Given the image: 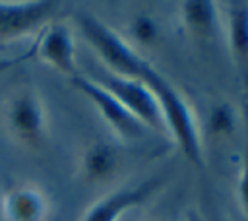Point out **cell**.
Instances as JSON below:
<instances>
[{"label":"cell","mask_w":248,"mask_h":221,"mask_svg":"<svg viewBox=\"0 0 248 221\" xmlns=\"http://www.w3.org/2000/svg\"><path fill=\"white\" fill-rule=\"evenodd\" d=\"M140 81H143L153 91V95L159 103V109H161L165 130L170 132V136L174 138L180 151L196 167H202L203 165L202 140H200V132H198V124L194 120L192 109H190L188 101L184 99V95L165 76H161L153 66H149L143 72Z\"/></svg>","instance_id":"cell-1"},{"label":"cell","mask_w":248,"mask_h":221,"mask_svg":"<svg viewBox=\"0 0 248 221\" xmlns=\"http://www.w3.org/2000/svg\"><path fill=\"white\" fill-rule=\"evenodd\" d=\"M78 27L83 39L93 47V50L99 54L105 66L112 70L114 76L140 81L149 62L143 60L116 31H112L101 19L85 12L78 14Z\"/></svg>","instance_id":"cell-2"},{"label":"cell","mask_w":248,"mask_h":221,"mask_svg":"<svg viewBox=\"0 0 248 221\" xmlns=\"http://www.w3.org/2000/svg\"><path fill=\"white\" fill-rule=\"evenodd\" d=\"M2 122L6 134L27 149L43 147L46 140V107L35 89L23 87L14 91L2 110Z\"/></svg>","instance_id":"cell-3"},{"label":"cell","mask_w":248,"mask_h":221,"mask_svg":"<svg viewBox=\"0 0 248 221\" xmlns=\"http://www.w3.org/2000/svg\"><path fill=\"white\" fill-rule=\"evenodd\" d=\"M70 81L76 91H79L85 99H89L93 103V107L99 110L103 120L112 128V132L118 138H122L124 142H134V140H141L145 136V126L134 114H130L124 109V105L118 99H114L95 79L76 74L74 78H70Z\"/></svg>","instance_id":"cell-4"},{"label":"cell","mask_w":248,"mask_h":221,"mask_svg":"<svg viewBox=\"0 0 248 221\" xmlns=\"http://www.w3.org/2000/svg\"><path fill=\"white\" fill-rule=\"evenodd\" d=\"M99 85H103L114 99H118L124 109L134 114L145 128L153 130H165V122L161 116L159 103L153 95V91L138 79H128L120 76H105L101 79H95Z\"/></svg>","instance_id":"cell-5"},{"label":"cell","mask_w":248,"mask_h":221,"mask_svg":"<svg viewBox=\"0 0 248 221\" xmlns=\"http://www.w3.org/2000/svg\"><path fill=\"white\" fill-rule=\"evenodd\" d=\"M56 8L52 0H0V41H16L46 27Z\"/></svg>","instance_id":"cell-6"},{"label":"cell","mask_w":248,"mask_h":221,"mask_svg":"<svg viewBox=\"0 0 248 221\" xmlns=\"http://www.w3.org/2000/svg\"><path fill=\"white\" fill-rule=\"evenodd\" d=\"M161 178H145L136 184L120 186L93 202L81 215V221H118L128 209L147 202L159 188Z\"/></svg>","instance_id":"cell-7"},{"label":"cell","mask_w":248,"mask_h":221,"mask_svg":"<svg viewBox=\"0 0 248 221\" xmlns=\"http://www.w3.org/2000/svg\"><path fill=\"white\" fill-rule=\"evenodd\" d=\"M37 54L45 64L68 78H74L78 74L74 35L64 23H48L45 27L39 39Z\"/></svg>","instance_id":"cell-8"},{"label":"cell","mask_w":248,"mask_h":221,"mask_svg":"<svg viewBox=\"0 0 248 221\" xmlns=\"http://www.w3.org/2000/svg\"><path fill=\"white\" fill-rule=\"evenodd\" d=\"M48 209L46 194L29 182L16 184L2 196L4 221H46Z\"/></svg>","instance_id":"cell-9"},{"label":"cell","mask_w":248,"mask_h":221,"mask_svg":"<svg viewBox=\"0 0 248 221\" xmlns=\"http://www.w3.org/2000/svg\"><path fill=\"white\" fill-rule=\"evenodd\" d=\"M229 50L244 83L248 85V2L234 0L227 6Z\"/></svg>","instance_id":"cell-10"},{"label":"cell","mask_w":248,"mask_h":221,"mask_svg":"<svg viewBox=\"0 0 248 221\" xmlns=\"http://www.w3.org/2000/svg\"><path fill=\"white\" fill-rule=\"evenodd\" d=\"M120 165L118 149L107 142H95L81 153L79 169L87 182H105L114 176Z\"/></svg>","instance_id":"cell-11"},{"label":"cell","mask_w":248,"mask_h":221,"mask_svg":"<svg viewBox=\"0 0 248 221\" xmlns=\"http://www.w3.org/2000/svg\"><path fill=\"white\" fill-rule=\"evenodd\" d=\"M186 29L198 37H209L217 25V6L211 0H186L180 4Z\"/></svg>","instance_id":"cell-12"},{"label":"cell","mask_w":248,"mask_h":221,"mask_svg":"<svg viewBox=\"0 0 248 221\" xmlns=\"http://www.w3.org/2000/svg\"><path fill=\"white\" fill-rule=\"evenodd\" d=\"M236 124L234 109L229 103H215L207 114V132L215 138H223L232 134Z\"/></svg>","instance_id":"cell-13"},{"label":"cell","mask_w":248,"mask_h":221,"mask_svg":"<svg viewBox=\"0 0 248 221\" xmlns=\"http://www.w3.org/2000/svg\"><path fill=\"white\" fill-rule=\"evenodd\" d=\"M132 35L141 45H153L159 41V25L151 16H138L132 21Z\"/></svg>","instance_id":"cell-14"},{"label":"cell","mask_w":248,"mask_h":221,"mask_svg":"<svg viewBox=\"0 0 248 221\" xmlns=\"http://www.w3.org/2000/svg\"><path fill=\"white\" fill-rule=\"evenodd\" d=\"M238 202L240 207L244 211V215L248 217V136H246V147H244V159H242V169H240V176H238Z\"/></svg>","instance_id":"cell-15"}]
</instances>
